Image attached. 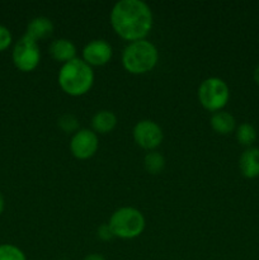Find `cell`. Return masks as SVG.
<instances>
[{"label": "cell", "instance_id": "obj_11", "mask_svg": "<svg viewBox=\"0 0 259 260\" xmlns=\"http://www.w3.org/2000/svg\"><path fill=\"white\" fill-rule=\"evenodd\" d=\"M48 51L56 61H60L63 63L76 57V46L74 45L73 41L68 40V38L53 40L50 43Z\"/></svg>", "mask_w": 259, "mask_h": 260}, {"label": "cell", "instance_id": "obj_24", "mask_svg": "<svg viewBox=\"0 0 259 260\" xmlns=\"http://www.w3.org/2000/svg\"><path fill=\"white\" fill-rule=\"evenodd\" d=\"M61 260H65V259H61Z\"/></svg>", "mask_w": 259, "mask_h": 260}, {"label": "cell", "instance_id": "obj_5", "mask_svg": "<svg viewBox=\"0 0 259 260\" xmlns=\"http://www.w3.org/2000/svg\"><path fill=\"white\" fill-rule=\"evenodd\" d=\"M198 101L211 112L222 111L230 98V90L225 81L217 76L205 79L200 84L197 90Z\"/></svg>", "mask_w": 259, "mask_h": 260}, {"label": "cell", "instance_id": "obj_21", "mask_svg": "<svg viewBox=\"0 0 259 260\" xmlns=\"http://www.w3.org/2000/svg\"><path fill=\"white\" fill-rule=\"evenodd\" d=\"M83 260H106V258L98 253H91V254H88V255H86Z\"/></svg>", "mask_w": 259, "mask_h": 260}, {"label": "cell", "instance_id": "obj_13", "mask_svg": "<svg viewBox=\"0 0 259 260\" xmlns=\"http://www.w3.org/2000/svg\"><path fill=\"white\" fill-rule=\"evenodd\" d=\"M117 126V116L112 111L102 109L91 118V128L95 134H108Z\"/></svg>", "mask_w": 259, "mask_h": 260}, {"label": "cell", "instance_id": "obj_9", "mask_svg": "<svg viewBox=\"0 0 259 260\" xmlns=\"http://www.w3.org/2000/svg\"><path fill=\"white\" fill-rule=\"evenodd\" d=\"M113 56V48L106 40L96 38L86 43L83 48V60L90 66H102L109 62Z\"/></svg>", "mask_w": 259, "mask_h": 260}, {"label": "cell", "instance_id": "obj_2", "mask_svg": "<svg viewBox=\"0 0 259 260\" xmlns=\"http://www.w3.org/2000/svg\"><path fill=\"white\" fill-rule=\"evenodd\" d=\"M57 80L58 85L66 94L73 96L83 95L93 86V68L83 58L75 57L74 60L62 63L58 71Z\"/></svg>", "mask_w": 259, "mask_h": 260}, {"label": "cell", "instance_id": "obj_22", "mask_svg": "<svg viewBox=\"0 0 259 260\" xmlns=\"http://www.w3.org/2000/svg\"><path fill=\"white\" fill-rule=\"evenodd\" d=\"M4 208H5V200H4V196H3V193L0 192V215L4 212Z\"/></svg>", "mask_w": 259, "mask_h": 260}, {"label": "cell", "instance_id": "obj_14", "mask_svg": "<svg viewBox=\"0 0 259 260\" xmlns=\"http://www.w3.org/2000/svg\"><path fill=\"white\" fill-rule=\"evenodd\" d=\"M210 123L211 127H212L217 134L221 135L230 134V132H233L234 129H235L236 126L235 117L225 111L215 112V113L211 116Z\"/></svg>", "mask_w": 259, "mask_h": 260}, {"label": "cell", "instance_id": "obj_15", "mask_svg": "<svg viewBox=\"0 0 259 260\" xmlns=\"http://www.w3.org/2000/svg\"><path fill=\"white\" fill-rule=\"evenodd\" d=\"M144 165L145 169H146L150 174H159V173H161L163 170H164L165 159L160 152L150 151L145 155Z\"/></svg>", "mask_w": 259, "mask_h": 260}, {"label": "cell", "instance_id": "obj_6", "mask_svg": "<svg viewBox=\"0 0 259 260\" xmlns=\"http://www.w3.org/2000/svg\"><path fill=\"white\" fill-rule=\"evenodd\" d=\"M13 62L20 71L29 73L35 70L41 60V51L38 43L28 36H22L15 42L12 52Z\"/></svg>", "mask_w": 259, "mask_h": 260}, {"label": "cell", "instance_id": "obj_10", "mask_svg": "<svg viewBox=\"0 0 259 260\" xmlns=\"http://www.w3.org/2000/svg\"><path fill=\"white\" fill-rule=\"evenodd\" d=\"M239 168L245 178L253 179L259 177V149L248 147L239 159Z\"/></svg>", "mask_w": 259, "mask_h": 260}, {"label": "cell", "instance_id": "obj_1", "mask_svg": "<svg viewBox=\"0 0 259 260\" xmlns=\"http://www.w3.org/2000/svg\"><path fill=\"white\" fill-rule=\"evenodd\" d=\"M109 19L114 32L131 42L145 40L154 23L151 9L142 0H119L112 8Z\"/></svg>", "mask_w": 259, "mask_h": 260}, {"label": "cell", "instance_id": "obj_16", "mask_svg": "<svg viewBox=\"0 0 259 260\" xmlns=\"http://www.w3.org/2000/svg\"><path fill=\"white\" fill-rule=\"evenodd\" d=\"M236 140L239 141V144L251 147V144L256 140L255 127L248 122L239 124L236 128Z\"/></svg>", "mask_w": 259, "mask_h": 260}, {"label": "cell", "instance_id": "obj_3", "mask_svg": "<svg viewBox=\"0 0 259 260\" xmlns=\"http://www.w3.org/2000/svg\"><path fill=\"white\" fill-rule=\"evenodd\" d=\"M159 60L156 46L147 40L130 42L122 52V65L131 74L151 71Z\"/></svg>", "mask_w": 259, "mask_h": 260}, {"label": "cell", "instance_id": "obj_8", "mask_svg": "<svg viewBox=\"0 0 259 260\" xmlns=\"http://www.w3.org/2000/svg\"><path fill=\"white\" fill-rule=\"evenodd\" d=\"M99 146L98 135L89 128H80L70 140V150L78 159L85 160L93 156Z\"/></svg>", "mask_w": 259, "mask_h": 260}, {"label": "cell", "instance_id": "obj_20", "mask_svg": "<svg viewBox=\"0 0 259 260\" xmlns=\"http://www.w3.org/2000/svg\"><path fill=\"white\" fill-rule=\"evenodd\" d=\"M96 235H98V238L103 241L112 240V239L114 238L113 231H112L111 226H109L108 223H103V225L99 226L98 230H96Z\"/></svg>", "mask_w": 259, "mask_h": 260}, {"label": "cell", "instance_id": "obj_18", "mask_svg": "<svg viewBox=\"0 0 259 260\" xmlns=\"http://www.w3.org/2000/svg\"><path fill=\"white\" fill-rule=\"evenodd\" d=\"M0 260H27L25 254L13 244L0 245Z\"/></svg>", "mask_w": 259, "mask_h": 260}, {"label": "cell", "instance_id": "obj_7", "mask_svg": "<svg viewBox=\"0 0 259 260\" xmlns=\"http://www.w3.org/2000/svg\"><path fill=\"white\" fill-rule=\"evenodd\" d=\"M134 139L139 146L145 150H154L161 144L163 129L156 122L151 119H141L134 127Z\"/></svg>", "mask_w": 259, "mask_h": 260}, {"label": "cell", "instance_id": "obj_19", "mask_svg": "<svg viewBox=\"0 0 259 260\" xmlns=\"http://www.w3.org/2000/svg\"><path fill=\"white\" fill-rule=\"evenodd\" d=\"M12 41H13V36H12V32L9 30V28L0 24V52L7 50V48L12 45Z\"/></svg>", "mask_w": 259, "mask_h": 260}, {"label": "cell", "instance_id": "obj_12", "mask_svg": "<svg viewBox=\"0 0 259 260\" xmlns=\"http://www.w3.org/2000/svg\"><path fill=\"white\" fill-rule=\"evenodd\" d=\"M53 28L55 27H53V23L50 18L40 15V17L33 18V19L28 23L27 30H25L24 35L37 42L38 40H43V38L52 35Z\"/></svg>", "mask_w": 259, "mask_h": 260}, {"label": "cell", "instance_id": "obj_23", "mask_svg": "<svg viewBox=\"0 0 259 260\" xmlns=\"http://www.w3.org/2000/svg\"><path fill=\"white\" fill-rule=\"evenodd\" d=\"M253 76H254V80H255V83L258 84V85H259V65L256 66L255 70H254Z\"/></svg>", "mask_w": 259, "mask_h": 260}, {"label": "cell", "instance_id": "obj_17", "mask_svg": "<svg viewBox=\"0 0 259 260\" xmlns=\"http://www.w3.org/2000/svg\"><path fill=\"white\" fill-rule=\"evenodd\" d=\"M57 126L60 127L63 132H68V134H71V132L75 134L78 129H80L79 128L78 117L73 113L61 114L57 119Z\"/></svg>", "mask_w": 259, "mask_h": 260}, {"label": "cell", "instance_id": "obj_4", "mask_svg": "<svg viewBox=\"0 0 259 260\" xmlns=\"http://www.w3.org/2000/svg\"><path fill=\"white\" fill-rule=\"evenodd\" d=\"M108 225L113 231L114 238L128 240L141 235L142 231L145 230L146 221L141 211L126 206L112 213Z\"/></svg>", "mask_w": 259, "mask_h": 260}]
</instances>
